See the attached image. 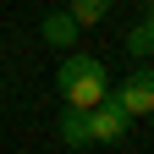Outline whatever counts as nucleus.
Listing matches in <instances>:
<instances>
[{"label": "nucleus", "mask_w": 154, "mask_h": 154, "mask_svg": "<svg viewBox=\"0 0 154 154\" xmlns=\"http://www.w3.org/2000/svg\"><path fill=\"white\" fill-rule=\"evenodd\" d=\"M55 127H61V143H66V149H88V143H94V132H88V110H77V105H66Z\"/></svg>", "instance_id": "obj_5"}, {"label": "nucleus", "mask_w": 154, "mask_h": 154, "mask_svg": "<svg viewBox=\"0 0 154 154\" xmlns=\"http://www.w3.org/2000/svg\"><path fill=\"white\" fill-rule=\"evenodd\" d=\"M55 88H61L66 105L88 110V105H99L110 94V72H105V61H94V55H66L61 72H55Z\"/></svg>", "instance_id": "obj_1"}, {"label": "nucleus", "mask_w": 154, "mask_h": 154, "mask_svg": "<svg viewBox=\"0 0 154 154\" xmlns=\"http://www.w3.org/2000/svg\"><path fill=\"white\" fill-rule=\"evenodd\" d=\"M77 17L72 11H44V22H38V38H44V44H55V50H72L77 44Z\"/></svg>", "instance_id": "obj_4"}, {"label": "nucleus", "mask_w": 154, "mask_h": 154, "mask_svg": "<svg viewBox=\"0 0 154 154\" xmlns=\"http://www.w3.org/2000/svg\"><path fill=\"white\" fill-rule=\"evenodd\" d=\"M127 55H132V61H149V55H154V33H149L143 22H132V33H127Z\"/></svg>", "instance_id": "obj_7"}, {"label": "nucleus", "mask_w": 154, "mask_h": 154, "mask_svg": "<svg viewBox=\"0 0 154 154\" xmlns=\"http://www.w3.org/2000/svg\"><path fill=\"white\" fill-rule=\"evenodd\" d=\"M127 127H132V116L116 105L110 94H105L99 105H88V132H94V143H121V138H127Z\"/></svg>", "instance_id": "obj_2"}, {"label": "nucleus", "mask_w": 154, "mask_h": 154, "mask_svg": "<svg viewBox=\"0 0 154 154\" xmlns=\"http://www.w3.org/2000/svg\"><path fill=\"white\" fill-rule=\"evenodd\" d=\"M66 11L77 17V28H94V22L110 17V0H66Z\"/></svg>", "instance_id": "obj_6"}, {"label": "nucleus", "mask_w": 154, "mask_h": 154, "mask_svg": "<svg viewBox=\"0 0 154 154\" xmlns=\"http://www.w3.org/2000/svg\"><path fill=\"white\" fill-rule=\"evenodd\" d=\"M143 28H149V33H154V6H149V11H143Z\"/></svg>", "instance_id": "obj_8"}, {"label": "nucleus", "mask_w": 154, "mask_h": 154, "mask_svg": "<svg viewBox=\"0 0 154 154\" xmlns=\"http://www.w3.org/2000/svg\"><path fill=\"white\" fill-rule=\"evenodd\" d=\"M110 99L121 105L127 116H149V110H154V66H138V72L121 83V88L110 94Z\"/></svg>", "instance_id": "obj_3"}]
</instances>
